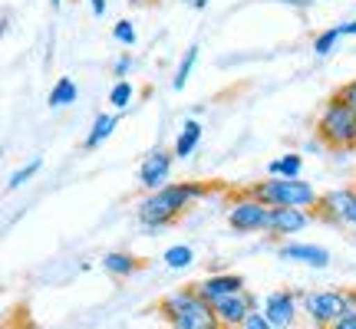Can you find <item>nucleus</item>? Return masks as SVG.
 I'll return each instance as SVG.
<instances>
[{
    "label": "nucleus",
    "instance_id": "nucleus-1",
    "mask_svg": "<svg viewBox=\"0 0 356 329\" xmlns=\"http://www.w3.org/2000/svg\"><path fill=\"white\" fill-rule=\"evenodd\" d=\"M204 188L202 185H165V188L152 191L145 201L139 204V221L145 224V228H165V224H172L185 208H188L195 198H202Z\"/></svg>",
    "mask_w": 356,
    "mask_h": 329
},
{
    "label": "nucleus",
    "instance_id": "nucleus-2",
    "mask_svg": "<svg viewBox=\"0 0 356 329\" xmlns=\"http://www.w3.org/2000/svg\"><path fill=\"white\" fill-rule=\"evenodd\" d=\"M162 317L172 323V329H221L215 306L202 300L195 290H175L162 296Z\"/></svg>",
    "mask_w": 356,
    "mask_h": 329
},
{
    "label": "nucleus",
    "instance_id": "nucleus-3",
    "mask_svg": "<svg viewBox=\"0 0 356 329\" xmlns=\"http://www.w3.org/2000/svg\"><path fill=\"white\" fill-rule=\"evenodd\" d=\"M251 198H257L267 208H317L320 194L300 178H270L251 188Z\"/></svg>",
    "mask_w": 356,
    "mask_h": 329
},
{
    "label": "nucleus",
    "instance_id": "nucleus-4",
    "mask_svg": "<svg viewBox=\"0 0 356 329\" xmlns=\"http://www.w3.org/2000/svg\"><path fill=\"white\" fill-rule=\"evenodd\" d=\"M317 135L327 142V145H333V149H350V145H356V112L340 99L327 102L317 119Z\"/></svg>",
    "mask_w": 356,
    "mask_h": 329
},
{
    "label": "nucleus",
    "instance_id": "nucleus-5",
    "mask_svg": "<svg viewBox=\"0 0 356 329\" xmlns=\"http://www.w3.org/2000/svg\"><path fill=\"white\" fill-rule=\"evenodd\" d=\"M304 310L314 323L333 326V323H340L346 317V293H337V290L310 293V296H304Z\"/></svg>",
    "mask_w": 356,
    "mask_h": 329
},
{
    "label": "nucleus",
    "instance_id": "nucleus-6",
    "mask_svg": "<svg viewBox=\"0 0 356 329\" xmlns=\"http://www.w3.org/2000/svg\"><path fill=\"white\" fill-rule=\"evenodd\" d=\"M267 217H270V208L261 204L257 198H248V201L231 204L228 224L238 234H251V230H267Z\"/></svg>",
    "mask_w": 356,
    "mask_h": 329
},
{
    "label": "nucleus",
    "instance_id": "nucleus-7",
    "mask_svg": "<svg viewBox=\"0 0 356 329\" xmlns=\"http://www.w3.org/2000/svg\"><path fill=\"white\" fill-rule=\"evenodd\" d=\"M172 158L175 152H165V149H155V152L145 155V162L139 168V185L149 191H159L168 185V175H172Z\"/></svg>",
    "mask_w": 356,
    "mask_h": 329
},
{
    "label": "nucleus",
    "instance_id": "nucleus-8",
    "mask_svg": "<svg viewBox=\"0 0 356 329\" xmlns=\"http://www.w3.org/2000/svg\"><path fill=\"white\" fill-rule=\"evenodd\" d=\"M215 313L221 319V326H244V319L251 317V313H257V300L248 290L231 293V296L215 303Z\"/></svg>",
    "mask_w": 356,
    "mask_h": 329
},
{
    "label": "nucleus",
    "instance_id": "nucleus-9",
    "mask_svg": "<svg viewBox=\"0 0 356 329\" xmlns=\"http://www.w3.org/2000/svg\"><path fill=\"white\" fill-rule=\"evenodd\" d=\"M264 317L274 329H291L297 319V296L291 290H277L264 300Z\"/></svg>",
    "mask_w": 356,
    "mask_h": 329
},
{
    "label": "nucleus",
    "instance_id": "nucleus-10",
    "mask_svg": "<svg viewBox=\"0 0 356 329\" xmlns=\"http://www.w3.org/2000/svg\"><path fill=\"white\" fill-rule=\"evenodd\" d=\"M241 290H244V280L238 277V273H218V277H208L195 287V293H198L202 300H208L211 306H215L218 300H225V296L241 293Z\"/></svg>",
    "mask_w": 356,
    "mask_h": 329
},
{
    "label": "nucleus",
    "instance_id": "nucleus-11",
    "mask_svg": "<svg viewBox=\"0 0 356 329\" xmlns=\"http://www.w3.org/2000/svg\"><path fill=\"white\" fill-rule=\"evenodd\" d=\"M310 224V214L304 208H270V217H267V230L270 234H297Z\"/></svg>",
    "mask_w": 356,
    "mask_h": 329
},
{
    "label": "nucleus",
    "instance_id": "nucleus-12",
    "mask_svg": "<svg viewBox=\"0 0 356 329\" xmlns=\"http://www.w3.org/2000/svg\"><path fill=\"white\" fill-rule=\"evenodd\" d=\"M356 204V191L350 188H340V191H330V194H323L320 198V211L330 217V221H337V224H343V221H350V211H353Z\"/></svg>",
    "mask_w": 356,
    "mask_h": 329
},
{
    "label": "nucleus",
    "instance_id": "nucleus-13",
    "mask_svg": "<svg viewBox=\"0 0 356 329\" xmlns=\"http://www.w3.org/2000/svg\"><path fill=\"white\" fill-rule=\"evenodd\" d=\"M277 253H280V260H297V264L317 267V270H323V267L330 264V253L323 251V247H317V244H284Z\"/></svg>",
    "mask_w": 356,
    "mask_h": 329
},
{
    "label": "nucleus",
    "instance_id": "nucleus-14",
    "mask_svg": "<svg viewBox=\"0 0 356 329\" xmlns=\"http://www.w3.org/2000/svg\"><path fill=\"white\" fill-rule=\"evenodd\" d=\"M198 142H202V126H198L195 119H188L175 139V158H188V155L198 149Z\"/></svg>",
    "mask_w": 356,
    "mask_h": 329
},
{
    "label": "nucleus",
    "instance_id": "nucleus-15",
    "mask_svg": "<svg viewBox=\"0 0 356 329\" xmlns=\"http://www.w3.org/2000/svg\"><path fill=\"white\" fill-rule=\"evenodd\" d=\"M102 267L113 273V277H129V273H136V257L132 253H119V251H113V253H106L102 257Z\"/></svg>",
    "mask_w": 356,
    "mask_h": 329
},
{
    "label": "nucleus",
    "instance_id": "nucleus-16",
    "mask_svg": "<svg viewBox=\"0 0 356 329\" xmlns=\"http://www.w3.org/2000/svg\"><path fill=\"white\" fill-rule=\"evenodd\" d=\"M115 126H119V119H115V115H96V122H92V132L86 135V149H99L102 142L113 135Z\"/></svg>",
    "mask_w": 356,
    "mask_h": 329
},
{
    "label": "nucleus",
    "instance_id": "nucleus-17",
    "mask_svg": "<svg viewBox=\"0 0 356 329\" xmlns=\"http://www.w3.org/2000/svg\"><path fill=\"white\" fill-rule=\"evenodd\" d=\"M76 96H79L76 83H73L70 76H63V79H56V86L50 89V106H53V109H60V106H70V102H76Z\"/></svg>",
    "mask_w": 356,
    "mask_h": 329
},
{
    "label": "nucleus",
    "instance_id": "nucleus-18",
    "mask_svg": "<svg viewBox=\"0 0 356 329\" xmlns=\"http://www.w3.org/2000/svg\"><path fill=\"white\" fill-rule=\"evenodd\" d=\"M300 168H304L300 155H284V158H274L267 171L274 178H300Z\"/></svg>",
    "mask_w": 356,
    "mask_h": 329
},
{
    "label": "nucleus",
    "instance_id": "nucleus-19",
    "mask_svg": "<svg viewBox=\"0 0 356 329\" xmlns=\"http://www.w3.org/2000/svg\"><path fill=\"white\" fill-rule=\"evenodd\" d=\"M195 60H198V47H188L185 60H181V66H178L175 79H172V86H175V89H185V83H188V76H191V66H195Z\"/></svg>",
    "mask_w": 356,
    "mask_h": 329
},
{
    "label": "nucleus",
    "instance_id": "nucleus-20",
    "mask_svg": "<svg viewBox=\"0 0 356 329\" xmlns=\"http://www.w3.org/2000/svg\"><path fill=\"white\" fill-rule=\"evenodd\" d=\"M191 257H195V253H191V247H185V244H181V247H168L165 264L172 267V270H185V267L191 264Z\"/></svg>",
    "mask_w": 356,
    "mask_h": 329
},
{
    "label": "nucleus",
    "instance_id": "nucleus-21",
    "mask_svg": "<svg viewBox=\"0 0 356 329\" xmlns=\"http://www.w3.org/2000/svg\"><path fill=\"white\" fill-rule=\"evenodd\" d=\"M340 37H343V33H340V26H330V30H323V33L314 40V53H317V56H327V53L337 47V40H340Z\"/></svg>",
    "mask_w": 356,
    "mask_h": 329
},
{
    "label": "nucleus",
    "instance_id": "nucleus-22",
    "mask_svg": "<svg viewBox=\"0 0 356 329\" xmlns=\"http://www.w3.org/2000/svg\"><path fill=\"white\" fill-rule=\"evenodd\" d=\"M40 168H43V158H33V162L30 164H24V168H20V171H13L10 175V181H7V188H20V185H26V181H30V178L37 175Z\"/></svg>",
    "mask_w": 356,
    "mask_h": 329
},
{
    "label": "nucleus",
    "instance_id": "nucleus-23",
    "mask_svg": "<svg viewBox=\"0 0 356 329\" xmlns=\"http://www.w3.org/2000/svg\"><path fill=\"white\" fill-rule=\"evenodd\" d=\"M109 102H113V109H126L129 102H132V83L129 79H119L109 92Z\"/></svg>",
    "mask_w": 356,
    "mask_h": 329
},
{
    "label": "nucleus",
    "instance_id": "nucleus-24",
    "mask_svg": "<svg viewBox=\"0 0 356 329\" xmlns=\"http://www.w3.org/2000/svg\"><path fill=\"white\" fill-rule=\"evenodd\" d=\"M113 37L119 40V43H126V47H132V43H136V26L129 24V20H119V24L113 26Z\"/></svg>",
    "mask_w": 356,
    "mask_h": 329
},
{
    "label": "nucleus",
    "instance_id": "nucleus-25",
    "mask_svg": "<svg viewBox=\"0 0 356 329\" xmlns=\"http://www.w3.org/2000/svg\"><path fill=\"white\" fill-rule=\"evenodd\" d=\"M337 99L346 102V106H350V109L356 112V79H353V83H346V86L340 89V92H337Z\"/></svg>",
    "mask_w": 356,
    "mask_h": 329
},
{
    "label": "nucleus",
    "instance_id": "nucleus-26",
    "mask_svg": "<svg viewBox=\"0 0 356 329\" xmlns=\"http://www.w3.org/2000/svg\"><path fill=\"white\" fill-rule=\"evenodd\" d=\"M241 329H274V326L267 323L264 313H251V317L244 319V326H241Z\"/></svg>",
    "mask_w": 356,
    "mask_h": 329
},
{
    "label": "nucleus",
    "instance_id": "nucleus-27",
    "mask_svg": "<svg viewBox=\"0 0 356 329\" xmlns=\"http://www.w3.org/2000/svg\"><path fill=\"white\" fill-rule=\"evenodd\" d=\"M113 69H115V76H122V79H126V73L132 69V60H129V56H119Z\"/></svg>",
    "mask_w": 356,
    "mask_h": 329
},
{
    "label": "nucleus",
    "instance_id": "nucleus-28",
    "mask_svg": "<svg viewBox=\"0 0 356 329\" xmlns=\"http://www.w3.org/2000/svg\"><path fill=\"white\" fill-rule=\"evenodd\" d=\"M346 317H356V290H346Z\"/></svg>",
    "mask_w": 356,
    "mask_h": 329
},
{
    "label": "nucleus",
    "instance_id": "nucleus-29",
    "mask_svg": "<svg viewBox=\"0 0 356 329\" xmlns=\"http://www.w3.org/2000/svg\"><path fill=\"white\" fill-rule=\"evenodd\" d=\"M330 329H356V317H343L340 323H333Z\"/></svg>",
    "mask_w": 356,
    "mask_h": 329
},
{
    "label": "nucleus",
    "instance_id": "nucleus-30",
    "mask_svg": "<svg viewBox=\"0 0 356 329\" xmlns=\"http://www.w3.org/2000/svg\"><path fill=\"white\" fill-rule=\"evenodd\" d=\"M89 7H92L96 17H102V13H106V0H89Z\"/></svg>",
    "mask_w": 356,
    "mask_h": 329
},
{
    "label": "nucleus",
    "instance_id": "nucleus-31",
    "mask_svg": "<svg viewBox=\"0 0 356 329\" xmlns=\"http://www.w3.org/2000/svg\"><path fill=\"white\" fill-rule=\"evenodd\" d=\"M185 3H188V7H195V10H204V7H208V0H185Z\"/></svg>",
    "mask_w": 356,
    "mask_h": 329
},
{
    "label": "nucleus",
    "instance_id": "nucleus-32",
    "mask_svg": "<svg viewBox=\"0 0 356 329\" xmlns=\"http://www.w3.org/2000/svg\"><path fill=\"white\" fill-rule=\"evenodd\" d=\"M340 33H343V37H346V33H356V20H353V24H343V26H340Z\"/></svg>",
    "mask_w": 356,
    "mask_h": 329
},
{
    "label": "nucleus",
    "instance_id": "nucleus-33",
    "mask_svg": "<svg viewBox=\"0 0 356 329\" xmlns=\"http://www.w3.org/2000/svg\"><path fill=\"white\" fill-rule=\"evenodd\" d=\"M346 224H356V204H353V211H350V221Z\"/></svg>",
    "mask_w": 356,
    "mask_h": 329
},
{
    "label": "nucleus",
    "instance_id": "nucleus-34",
    "mask_svg": "<svg viewBox=\"0 0 356 329\" xmlns=\"http://www.w3.org/2000/svg\"><path fill=\"white\" fill-rule=\"evenodd\" d=\"M50 3H53V7H60V3H63V0H50Z\"/></svg>",
    "mask_w": 356,
    "mask_h": 329
}]
</instances>
